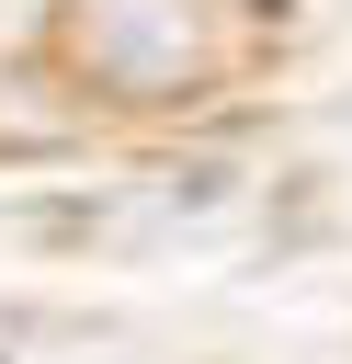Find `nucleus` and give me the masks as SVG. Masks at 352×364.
Returning a JSON list of instances; mask_svg holds the SVG:
<instances>
[{"label": "nucleus", "instance_id": "7ed1b4c3", "mask_svg": "<svg viewBox=\"0 0 352 364\" xmlns=\"http://www.w3.org/2000/svg\"><path fill=\"white\" fill-rule=\"evenodd\" d=\"M0 364H11V341H0Z\"/></svg>", "mask_w": 352, "mask_h": 364}, {"label": "nucleus", "instance_id": "f03ea898", "mask_svg": "<svg viewBox=\"0 0 352 364\" xmlns=\"http://www.w3.org/2000/svg\"><path fill=\"white\" fill-rule=\"evenodd\" d=\"M227 193H238L227 159H182V171H170V205H182V216H204V205H227Z\"/></svg>", "mask_w": 352, "mask_h": 364}, {"label": "nucleus", "instance_id": "f257e3e1", "mask_svg": "<svg viewBox=\"0 0 352 364\" xmlns=\"http://www.w3.org/2000/svg\"><path fill=\"white\" fill-rule=\"evenodd\" d=\"M91 68L114 91H182L193 80V11L182 0H91Z\"/></svg>", "mask_w": 352, "mask_h": 364}]
</instances>
